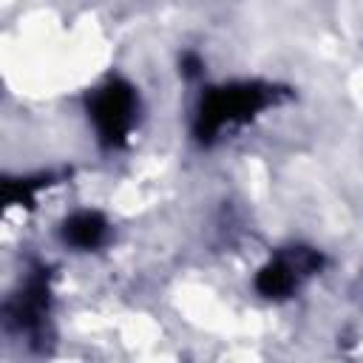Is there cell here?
I'll return each instance as SVG.
<instances>
[{
	"label": "cell",
	"instance_id": "6da1fadb",
	"mask_svg": "<svg viewBox=\"0 0 363 363\" xmlns=\"http://www.w3.org/2000/svg\"><path fill=\"white\" fill-rule=\"evenodd\" d=\"M267 102V94L258 85H227V88H216L199 113V133L201 139L216 136L224 125L241 122L247 116H252L261 105Z\"/></svg>",
	"mask_w": 363,
	"mask_h": 363
},
{
	"label": "cell",
	"instance_id": "7a4b0ae2",
	"mask_svg": "<svg viewBox=\"0 0 363 363\" xmlns=\"http://www.w3.org/2000/svg\"><path fill=\"white\" fill-rule=\"evenodd\" d=\"M133 91L125 85V82H108L105 88H99V94L94 96V105H91V113H94V122L102 133L105 142H119L128 130H130V122H133Z\"/></svg>",
	"mask_w": 363,
	"mask_h": 363
},
{
	"label": "cell",
	"instance_id": "3957f363",
	"mask_svg": "<svg viewBox=\"0 0 363 363\" xmlns=\"http://www.w3.org/2000/svg\"><path fill=\"white\" fill-rule=\"evenodd\" d=\"M105 233V221L96 213H77L65 224V238L77 247H96Z\"/></svg>",
	"mask_w": 363,
	"mask_h": 363
},
{
	"label": "cell",
	"instance_id": "277c9868",
	"mask_svg": "<svg viewBox=\"0 0 363 363\" xmlns=\"http://www.w3.org/2000/svg\"><path fill=\"white\" fill-rule=\"evenodd\" d=\"M258 292L267 295V298H278V295H286L292 286H295V272L286 261H272L267 264L261 272H258Z\"/></svg>",
	"mask_w": 363,
	"mask_h": 363
}]
</instances>
